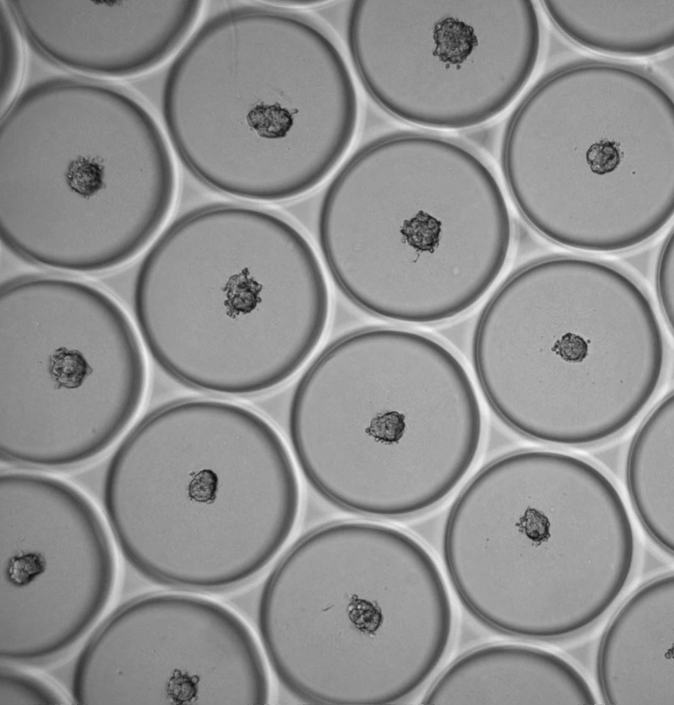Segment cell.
<instances>
[{"instance_id": "cell-1", "label": "cell", "mask_w": 674, "mask_h": 705, "mask_svg": "<svg viewBox=\"0 0 674 705\" xmlns=\"http://www.w3.org/2000/svg\"><path fill=\"white\" fill-rule=\"evenodd\" d=\"M144 350L184 386L242 397L294 376L319 345L331 297L305 235L257 205L213 202L174 219L133 288Z\"/></svg>"}, {"instance_id": "cell-2", "label": "cell", "mask_w": 674, "mask_h": 705, "mask_svg": "<svg viewBox=\"0 0 674 705\" xmlns=\"http://www.w3.org/2000/svg\"><path fill=\"white\" fill-rule=\"evenodd\" d=\"M102 503L118 545L156 582L210 591L248 581L276 556L298 523L301 488L287 444L263 417L187 399L122 438Z\"/></svg>"}, {"instance_id": "cell-3", "label": "cell", "mask_w": 674, "mask_h": 705, "mask_svg": "<svg viewBox=\"0 0 674 705\" xmlns=\"http://www.w3.org/2000/svg\"><path fill=\"white\" fill-rule=\"evenodd\" d=\"M298 472L333 506L376 519L437 507L479 454L477 389L449 348L422 333L370 327L309 365L287 410Z\"/></svg>"}, {"instance_id": "cell-4", "label": "cell", "mask_w": 674, "mask_h": 705, "mask_svg": "<svg viewBox=\"0 0 674 705\" xmlns=\"http://www.w3.org/2000/svg\"><path fill=\"white\" fill-rule=\"evenodd\" d=\"M323 264L341 293L383 319L427 324L477 304L506 266L512 224L501 185L470 149L395 131L340 166L320 201Z\"/></svg>"}, {"instance_id": "cell-5", "label": "cell", "mask_w": 674, "mask_h": 705, "mask_svg": "<svg viewBox=\"0 0 674 705\" xmlns=\"http://www.w3.org/2000/svg\"><path fill=\"white\" fill-rule=\"evenodd\" d=\"M257 629L281 684L314 704L411 695L444 657L453 610L442 574L410 534L367 520L320 525L265 579Z\"/></svg>"}, {"instance_id": "cell-6", "label": "cell", "mask_w": 674, "mask_h": 705, "mask_svg": "<svg viewBox=\"0 0 674 705\" xmlns=\"http://www.w3.org/2000/svg\"><path fill=\"white\" fill-rule=\"evenodd\" d=\"M162 116L174 154L208 188L283 202L321 184L358 126L352 81L313 48L250 24L219 27L171 65Z\"/></svg>"}, {"instance_id": "cell-7", "label": "cell", "mask_w": 674, "mask_h": 705, "mask_svg": "<svg viewBox=\"0 0 674 705\" xmlns=\"http://www.w3.org/2000/svg\"><path fill=\"white\" fill-rule=\"evenodd\" d=\"M1 306V441L41 467L90 461L127 430L147 388L138 333L109 295L50 277Z\"/></svg>"}, {"instance_id": "cell-8", "label": "cell", "mask_w": 674, "mask_h": 705, "mask_svg": "<svg viewBox=\"0 0 674 705\" xmlns=\"http://www.w3.org/2000/svg\"><path fill=\"white\" fill-rule=\"evenodd\" d=\"M515 3L378 1L364 34L375 44L363 41L375 45L376 62H362L376 65L364 72L382 71L364 74L372 100L393 116L436 129H468L498 116L528 69L515 63L510 43Z\"/></svg>"}, {"instance_id": "cell-9", "label": "cell", "mask_w": 674, "mask_h": 705, "mask_svg": "<svg viewBox=\"0 0 674 705\" xmlns=\"http://www.w3.org/2000/svg\"><path fill=\"white\" fill-rule=\"evenodd\" d=\"M135 699L159 705H260L270 697L263 651L247 624L215 601L162 593L131 603Z\"/></svg>"}, {"instance_id": "cell-10", "label": "cell", "mask_w": 674, "mask_h": 705, "mask_svg": "<svg viewBox=\"0 0 674 705\" xmlns=\"http://www.w3.org/2000/svg\"><path fill=\"white\" fill-rule=\"evenodd\" d=\"M673 397L657 407L637 431L629 452L627 483L641 523L651 538L673 551Z\"/></svg>"}, {"instance_id": "cell-11", "label": "cell", "mask_w": 674, "mask_h": 705, "mask_svg": "<svg viewBox=\"0 0 674 705\" xmlns=\"http://www.w3.org/2000/svg\"><path fill=\"white\" fill-rule=\"evenodd\" d=\"M591 171L598 175L613 171L621 162V153L617 143L601 140L593 143L586 152Z\"/></svg>"}, {"instance_id": "cell-12", "label": "cell", "mask_w": 674, "mask_h": 705, "mask_svg": "<svg viewBox=\"0 0 674 705\" xmlns=\"http://www.w3.org/2000/svg\"><path fill=\"white\" fill-rule=\"evenodd\" d=\"M551 350L567 362L580 363L588 355L589 347L582 336L569 332L555 341Z\"/></svg>"}, {"instance_id": "cell-13", "label": "cell", "mask_w": 674, "mask_h": 705, "mask_svg": "<svg viewBox=\"0 0 674 705\" xmlns=\"http://www.w3.org/2000/svg\"><path fill=\"white\" fill-rule=\"evenodd\" d=\"M666 254L667 244L666 243L660 259L657 285L661 303L670 324L673 326V280H668L666 276Z\"/></svg>"}]
</instances>
